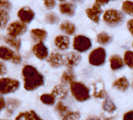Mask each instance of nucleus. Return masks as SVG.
Instances as JSON below:
<instances>
[{"instance_id": "nucleus-1", "label": "nucleus", "mask_w": 133, "mask_h": 120, "mask_svg": "<svg viewBox=\"0 0 133 120\" xmlns=\"http://www.w3.org/2000/svg\"><path fill=\"white\" fill-rule=\"evenodd\" d=\"M24 88L26 91H34L44 85V78L33 66L26 65L22 69Z\"/></svg>"}, {"instance_id": "nucleus-2", "label": "nucleus", "mask_w": 133, "mask_h": 120, "mask_svg": "<svg viewBox=\"0 0 133 120\" xmlns=\"http://www.w3.org/2000/svg\"><path fill=\"white\" fill-rule=\"evenodd\" d=\"M70 91L74 97L79 102H85L90 99L89 89L84 84L72 81L70 83Z\"/></svg>"}, {"instance_id": "nucleus-3", "label": "nucleus", "mask_w": 133, "mask_h": 120, "mask_svg": "<svg viewBox=\"0 0 133 120\" xmlns=\"http://www.w3.org/2000/svg\"><path fill=\"white\" fill-rule=\"evenodd\" d=\"M104 21L110 27H116L124 22V15L121 11L117 10H108L104 15Z\"/></svg>"}, {"instance_id": "nucleus-4", "label": "nucleus", "mask_w": 133, "mask_h": 120, "mask_svg": "<svg viewBox=\"0 0 133 120\" xmlns=\"http://www.w3.org/2000/svg\"><path fill=\"white\" fill-rule=\"evenodd\" d=\"M20 82L18 80L9 78L0 79V94H7L13 93L19 88Z\"/></svg>"}, {"instance_id": "nucleus-5", "label": "nucleus", "mask_w": 133, "mask_h": 120, "mask_svg": "<svg viewBox=\"0 0 133 120\" xmlns=\"http://www.w3.org/2000/svg\"><path fill=\"white\" fill-rule=\"evenodd\" d=\"M106 59V51L104 48L98 47L93 50L89 57V63L95 67H100L104 64Z\"/></svg>"}, {"instance_id": "nucleus-6", "label": "nucleus", "mask_w": 133, "mask_h": 120, "mask_svg": "<svg viewBox=\"0 0 133 120\" xmlns=\"http://www.w3.org/2000/svg\"><path fill=\"white\" fill-rule=\"evenodd\" d=\"M92 46L91 40L84 35H77L74 39V48L77 52H84Z\"/></svg>"}, {"instance_id": "nucleus-7", "label": "nucleus", "mask_w": 133, "mask_h": 120, "mask_svg": "<svg viewBox=\"0 0 133 120\" xmlns=\"http://www.w3.org/2000/svg\"><path fill=\"white\" fill-rule=\"evenodd\" d=\"M26 31V24L21 21H15L10 23L7 28L8 34L9 36H11V37H18L19 35H22L25 34Z\"/></svg>"}, {"instance_id": "nucleus-8", "label": "nucleus", "mask_w": 133, "mask_h": 120, "mask_svg": "<svg viewBox=\"0 0 133 120\" xmlns=\"http://www.w3.org/2000/svg\"><path fill=\"white\" fill-rule=\"evenodd\" d=\"M81 55L79 53L76 52H69L66 55L63 56L64 65L67 67V68L72 69L74 67H77L81 61Z\"/></svg>"}, {"instance_id": "nucleus-9", "label": "nucleus", "mask_w": 133, "mask_h": 120, "mask_svg": "<svg viewBox=\"0 0 133 120\" xmlns=\"http://www.w3.org/2000/svg\"><path fill=\"white\" fill-rule=\"evenodd\" d=\"M102 13L101 5L96 2L92 8H89L86 10V14L88 17L96 23H98L100 21V16Z\"/></svg>"}, {"instance_id": "nucleus-10", "label": "nucleus", "mask_w": 133, "mask_h": 120, "mask_svg": "<svg viewBox=\"0 0 133 120\" xmlns=\"http://www.w3.org/2000/svg\"><path fill=\"white\" fill-rule=\"evenodd\" d=\"M46 58L48 63L54 68H59L64 65L63 55L57 51H53L50 55Z\"/></svg>"}, {"instance_id": "nucleus-11", "label": "nucleus", "mask_w": 133, "mask_h": 120, "mask_svg": "<svg viewBox=\"0 0 133 120\" xmlns=\"http://www.w3.org/2000/svg\"><path fill=\"white\" fill-rule=\"evenodd\" d=\"M18 16L21 22L24 23H30L34 19V12L30 8V7H23L21 10H19Z\"/></svg>"}, {"instance_id": "nucleus-12", "label": "nucleus", "mask_w": 133, "mask_h": 120, "mask_svg": "<svg viewBox=\"0 0 133 120\" xmlns=\"http://www.w3.org/2000/svg\"><path fill=\"white\" fill-rule=\"evenodd\" d=\"M33 53L34 55L39 58L40 60H44L45 59L48 55H49V52H48L47 47L42 43H38V44H36L33 47Z\"/></svg>"}, {"instance_id": "nucleus-13", "label": "nucleus", "mask_w": 133, "mask_h": 120, "mask_svg": "<svg viewBox=\"0 0 133 120\" xmlns=\"http://www.w3.org/2000/svg\"><path fill=\"white\" fill-rule=\"evenodd\" d=\"M68 93H69V91H68L66 85H64V84L62 83V84L55 86L51 94L54 95L55 98L57 97L60 99H64L67 97Z\"/></svg>"}, {"instance_id": "nucleus-14", "label": "nucleus", "mask_w": 133, "mask_h": 120, "mask_svg": "<svg viewBox=\"0 0 133 120\" xmlns=\"http://www.w3.org/2000/svg\"><path fill=\"white\" fill-rule=\"evenodd\" d=\"M70 44L69 38L66 35H58L55 39V45L61 51H65L69 49Z\"/></svg>"}, {"instance_id": "nucleus-15", "label": "nucleus", "mask_w": 133, "mask_h": 120, "mask_svg": "<svg viewBox=\"0 0 133 120\" xmlns=\"http://www.w3.org/2000/svg\"><path fill=\"white\" fill-rule=\"evenodd\" d=\"M94 92L93 95L96 99H104L106 97V91L104 88V84L102 81H97L96 83L93 84Z\"/></svg>"}, {"instance_id": "nucleus-16", "label": "nucleus", "mask_w": 133, "mask_h": 120, "mask_svg": "<svg viewBox=\"0 0 133 120\" xmlns=\"http://www.w3.org/2000/svg\"><path fill=\"white\" fill-rule=\"evenodd\" d=\"M112 87L116 90H118V91L124 92V91H126L129 88L130 83H129V82L126 77H122V78H119V79H116L113 82Z\"/></svg>"}, {"instance_id": "nucleus-17", "label": "nucleus", "mask_w": 133, "mask_h": 120, "mask_svg": "<svg viewBox=\"0 0 133 120\" xmlns=\"http://www.w3.org/2000/svg\"><path fill=\"white\" fill-rule=\"evenodd\" d=\"M59 9L62 14L68 16H74L76 10V6L71 3H64L60 4Z\"/></svg>"}, {"instance_id": "nucleus-18", "label": "nucleus", "mask_w": 133, "mask_h": 120, "mask_svg": "<svg viewBox=\"0 0 133 120\" xmlns=\"http://www.w3.org/2000/svg\"><path fill=\"white\" fill-rule=\"evenodd\" d=\"M30 33L34 41L35 42H42L47 37V32L42 29H33Z\"/></svg>"}, {"instance_id": "nucleus-19", "label": "nucleus", "mask_w": 133, "mask_h": 120, "mask_svg": "<svg viewBox=\"0 0 133 120\" xmlns=\"http://www.w3.org/2000/svg\"><path fill=\"white\" fill-rule=\"evenodd\" d=\"M60 29L65 34L71 35L72 34H74L76 31V27L74 23L69 21H64L60 25Z\"/></svg>"}, {"instance_id": "nucleus-20", "label": "nucleus", "mask_w": 133, "mask_h": 120, "mask_svg": "<svg viewBox=\"0 0 133 120\" xmlns=\"http://www.w3.org/2000/svg\"><path fill=\"white\" fill-rule=\"evenodd\" d=\"M110 66L113 70H119L124 67V60L120 56L114 55L110 58Z\"/></svg>"}, {"instance_id": "nucleus-21", "label": "nucleus", "mask_w": 133, "mask_h": 120, "mask_svg": "<svg viewBox=\"0 0 133 120\" xmlns=\"http://www.w3.org/2000/svg\"><path fill=\"white\" fill-rule=\"evenodd\" d=\"M76 79V75L74 72V70L68 68L67 70H65L62 76V83L64 84V85H67V84H69L71 82L74 81Z\"/></svg>"}, {"instance_id": "nucleus-22", "label": "nucleus", "mask_w": 133, "mask_h": 120, "mask_svg": "<svg viewBox=\"0 0 133 120\" xmlns=\"http://www.w3.org/2000/svg\"><path fill=\"white\" fill-rule=\"evenodd\" d=\"M15 53L10 50V48L6 46H0V58L5 60V61H9L12 60L14 58Z\"/></svg>"}, {"instance_id": "nucleus-23", "label": "nucleus", "mask_w": 133, "mask_h": 120, "mask_svg": "<svg viewBox=\"0 0 133 120\" xmlns=\"http://www.w3.org/2000/svg\"><path fill=\"white\" fill-rule=\"evenodd\" d=\"M102 107H103V110L108 113H114L116 111V106L115 105V103L108 98V97H106L104 103H103V105H102Z\"/></svg>"}, {"instance_id": "nucleus-24", "label": "nucleus", "mask_w": 133, "mask_h": 120, "mask_svg": "<svg viewBox=\"0 0 133 120\" xmlns=\"http://www.w3.org/2000/svg\"><path fill=\"white\" fill-rule=\"evenodd\" d=\"M10 20L8 10L0 8V29H4Z\"/></svg>"}, {"instance_id": "nucleus-25", "label": "nucleus", "mask_w": 133, "mask_h": 120, "mask_svg": "<svg viewBox=\"0 0 133 120\" xmlns=\"http://www.w3.org/2000/svg\"><path fill=\"white\" fill-rule=\"evenodd\" d=\"M17 120L20 119H26V120H40L41 118H39L34 111H30L29 112H23L19 114L16 117Z\"/></svg>"}, {"instance_id": "nucleus-26", "label": "nucleus", "mask_w": 133, "mask_h": 120, "mask_svg": "<svg viewBox=\"0 0 133 120\" xmlns=\"http://www.w3.org/2000/svg\"><path fill=\"white\" fill-rule=\"evenodd\" d=\"M112 37L108 33L102 32L97 35V42L101 45H108L110 43H112Z\"/></svg>"}, {"instance_id": "nucleus-27", "label": "nucleus", "mask_w": 133, "mask_h": 120, "mask_svg": "<svg viewBox=\"0 0 133 120\" xmlns=\"http://www.w3.org/2000/svg\"><path fill=\"white\" fill-rule=\"evenodd\" d=\"M5 42L7 44H9L10 46L15 48V50H17V51L20 50L21 39L19 38H18V37H11V36H9V37L5 38Z\"/></svg>"}, {"instance_id": "nucleus-28", "label": "nucleus", "mask_w": 133, "mask_h": 120, "mask_svg": "<svg viewBox=\"0 0 133 120\" xmlns=\"http://www.w3.org/2000/svg\"><path fill=\"white\" fill-rule=\"evenodd\" d=\"M40 100L45 105L52 106L55 103L56 98L52 94H43L42 95H41Z\"/></svg>"}, {"instance_id": "nucleus-29", "label": "nucleus", "mask_w": 133, "mask_h": 120, "mask_svg": "<svg viewBox=\"0 0 133 120\" xmlns=\"http://www.w3.org/2000/svg\"><path fill=\"white\" fill-rule=\"evenodd\" d=\"M56 110L58 111V113L60 115H61L62 116H63V117L65 115H66L69 112H70L69 108L62 102H58L57 103V104L56 106Z\"/></svg>"}, {"instance_id": "nucleus-30", "label": "nucleus", "mask_w": 133, "mask_h": 120, "mask_svg": "<svg viewBox=\"0 0 133 120\" xmlns=\"http://www.w3.org/2000/svg\"><path fill=\"white\" fill-rule=\"evenodd\" d=\"M122 10L127 15H132V14H133V3H132V1L128 0V1L124 2V3L122 5Z\"/></svg>"}, {"instance_id": "nucleus-31", "label": "nucleus", "mask_w": 133, "mask_h": 120, "mask_svg": "<svg viewBox=\"0 0 133 120\" xmlns=\"http://www.w3.org/2000/svg\"><path fill=\"white\" fill-rule=\"evenodd\" d=\"M45 20L50 24H57L59 22L60 18L56 13H49L45 15Z\"/></svg>"}, {"instance_id": "nucleus-32", "label": "nucleus", "mask_w": 133, "mask_h": 120, "mask_svg": "<svg viewBox=\"0 0 133 120\" xmlns=\"http://www.w3.org/2000/svg\"><path fill=\"white\" fill-rule=\"evenodd\" d=\"M124 62L127 64L128 67H129L131 69L133 67V53L132 51H126L124 54Z\"/></svg>"}, {"instance_id": "nucleus-33", "label": "nucleus", "mask_w": 133, "mask_h": 120, "mask_svg": "<svg viewBox=\"0 0 133 120\" xmlns=\"http://www.w3.org/2000/svg\"><path fill=\"white\" fill-rule=\"evenodd\" d=\"M79 118H81V115L77 111H74V112L70 111L63 118V119H79Z\"/></svg>"}, {"instance_id": "nucleus-34", "label": "nucleus", "mask_w": 133, "mask_h": 120, "mask_svg": "<svg viewBox=\"0 0 133 120\" xmlns=\"http://www.w3.org/2000/svg\"><path fill=\"white\" fill-rule=\"evenodd\" d=\"M44 1V4L45 6V7L48 10H51L53 8H54L55 5H56V2L54 0H43Z\"/></svg>"}, {"instance_id": "nucleus-35", "label": "nucleus", "mask_w": 133, "mask_h": 120, "mask_svg": "<svg viewBox=\"0 0 133 120\" xmlns=\"http://www.w3.org/2000/svg\"><path fill=\"white\" fill-rule=\"evenodd\" d=\"M6 72H7V70H6L5 64L0 61V75L1 76L5 75L6 74Z\"/></svg>"}, {"instance_id": "nucleus-36", "label": "nucleus", "mask_w": 133, "mask_h": 120, "mask_svg": "<svg viewBox=\"0 0 133 120\" xmlns=\"http://www.w3.org/2000/svg\"><path fill=\"white\" fill-rule=\"evenodd\" d=\"M11 61H12V63H15V64H18V63H20L22 62V57L19 55L15 54V56H14V58H12Z\"/></svg>"}, {"instance_id": "nucleus-37", "label": "nucleus", "mask_w": 133, "mask_h": 120, "mask_svg": "<svg viewBox=\"0 0 133 120\" xmlns=\"http://www.w3.org/2000/svg\"><path fill=\"white\" fill-rule=\"evenodd\" d=\"M132 114H133V111H130L128 112H127L124 115V120H132Z\"/></svg>"}, {"instance_id": "nucleus-38", "label": "nucleus", "mask_w": 133, "mask_h": 120, "mask_svg": "<svg viewBox=\"0 0 133 120\" xmlns=\"http://www.w3.org/2000/svg\"><path fill=\"white\" fill-rule=\"evenodd\" d=\"M128 29L130 31V33L132 34H133V20L132 19L128 22Z\"/></svg>"}, {"instance_id": "nucleus-39", "label": "nucleus", "mask_w": 133, "mask_h": 120, "mask_svg": "<svg viewBox=\"0 0 133 120\" xmlns=\"http://www.w3.org/2000/svg\"><path fill=\"white\" fill-rule=\"evenodd\" d=\"M6 106V103H5V100L3 99V97L0 96V112H1Z\"/></svg>"}, {"instance_id": "nucleus-40", "label": "nucleus", "mask_w": 133, "mask_h": 120, "mask_svg": "<svg viewBox=\"0 0 133 120\" xmlns=\"http://www.w3.org/2000/svg\"><path fill=\"white\" fill-rule=\"evenodd\" d=\"M110 1H112V0H96V2H97L101 5H105L109 3Z\"/></svg>"}, {"instance_id": "nucleus-41", "label": "nucleus", "mask_w": 133, "mask_h": 120, "mask_svg": "<svg viewBox=\"0 0 133 120\" xmlns=\"http://www.w3.org/2000/svg\"><path fill=\"white\" fill-rule=\"evenodd\" d=\"M72 1H79V2H82L83 0H72Z\"/></svg>"}, {"instance_id": "nucleus-42", "label": "nucleus", "mask_w": 133, "mask_h": 120, "mask_svg": "<svg viewBox=\"0 0 133 120\" xmlns=\"http://www.w3.org/2000/svg\"><path fill=\"white\" fill-rule=\"evenodd\" d=\"M58 1H62V2H63V1H65V0H58Z\"/></svg>"}, {"instance_id": "nucleus-43", "label": "nucleus", "mask_w": 133, "mask_h": 120, "mask_svg": "<svg viewBox=\"0 0 133 120\" xmlns=\"http://www.w3.org/2000/svg\"><path fill=\"white\" fill-rule=\"evenodd\" d=\"M1 1H2V0H0V3H1Z\"/></svg>"}]
</instances>
